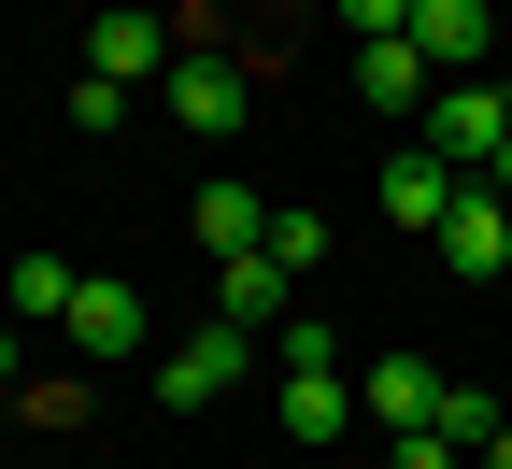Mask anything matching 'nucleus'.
<instances>
[{
	"label": "nucleus",
	"mask_w": 512,
	"mask_h": 469,
	"mask_svg": "<svg viewBox=\"0 0 512 469\" xmlns=\"http://www.w3.org/2000/svg\"><path fill=\"white\" fill-rule=\"evenodd\" d=\"M427 157H456L470 185H498V157H512V86H498V72H441V86H427Z\"/></svg>",
	"instance_id": "1"
},
{
	"label": "nucleus",
	"mask_w": 512,
	"mask_h": 469,
	"mask_svg": "<svg viewBox=\"0 0 512 469\" xmlns=\"http://www.w3.org/2000/svg\"><path fill=\"white\" fill-rule=\"evenodd\" d=\"M256 356H271V342H256V327H228V313H214L200 342H171V356H157V398H171V413H200V398H228V384H242Z\"/></svg>",
	"instance_id": "2"
},
{
	"label": "nucleus",
	"mask_w": 512,
	"mask_h": 469,
	"mask_svg": "<svg viewBox=\"0 0 512 469\" xmlns=\"http://www.w3.org/2000/svg\"><path fill=\"white\" fill-rule=\"evenodd\" d=\"M470 199V171L456 157H427V143H399L384 157V228H413V242H441V214Z\"/></svg>",
	"instance_id": "3"
},
{
	"label": "nucleus",
	"mask_w": 512,
	"mask_h": 469,
	"mask_svg": "<svg viewBox=\"0 0 512 469\" xmlns=\"http://www.w3.org/2000/svg\"><path fill=\"white\" fill-rule=\"evenodd\" d=\"M57 342H72V356H143V285L86 271V285H72V313H57Z\"/></svg>",
	"instance_id": "4"
},
{
	"label": "nucleus",
	"mask_w": 512,
	"mask_h": 469,
	"mask_svg": "<svg viewBox=\"0 0 512 469\" xmlns=\"http://www.w3.org/2000/svg\"><path fill=\"white\" fill-rule=\"evenodd\" d=\"M441 271H456V285H498L512 271V199L498 185H470L456 214H441Z\"/></svg>",
	"instance_id": "5"
},
{
	"label": "nucleus",
	"mask_w": 512,
	"mask_h": 469,
	"mask_svg": "<svg viewBox=\"0 0 512 469\" xmlns=\"http://www.w3.org/2000/svg\"><path fill=\"white\" fill-rule=\"evenodd\" d=\"M413 57L427 72H484L498 57V0H413Z\"/></svg>",
	"instance_id": "6"
},
{
	"label": "nucleus",
	"mask_w": 512,
	"mask_h": 469,
	"mask_svg": "<svg viewBox=\"0 0 512 469\" xmlns=\"http://www.w3.org/2000/svg\"><path fill=\"white\" fill-rule=\"evenodd\" d=\"M171 114H185V128H242V114H256V86H242V57H214V43H185V57H171Z\"/></svg>",
	"instance_id": "7"
},
{
	"label": "nucleus",
	"mask_w": 512,
	"mask_h": 469,
	"mask_svg": "<svg viewBox=\"0 0 512 469\" xmlns=\"http://www.w3.org/2000/svg\"><path fill=\"white\" fill-rule=\"evenodd\" d=\"M214 285H228V327H256V342H285V327H299V313H285L299 271H285L271 242H256V256H214Z\"/></svg>",
	"instance_id": "8"
},
{
	"label": "nucleus",
	"mask_w": 512,
	"mask_h": 469,
	"mask_svg": "<svg viewBox=\"0 0 512 469\" xmlns=\"http://www.w3.org/2000/svg\"><path fill=\"white\" fill-rule=\"evenodd\" d=\"M356 413H370V427H399V441H413V427L441 413V370H427V356H370V370H356Z\"/></svg>",
	"instance_id": "9"
},
{
	"label": "nucleus",
	"mask_w": 512,
	"mask_h": 469,
	"mask_svg": "<svg viewBox=\"0 0 512 469\" xmlns=\"http://www.w3.org/2000/svg\"><path fill=\"white\" fill-rule=\"evenodd\" d=\"M427 86H441V72L413 57V29H399V43H356V100H370V114H427Z\"/></svg>",
	"instance_id": "10"
},
{
	"label": "nucleus",
	"mask_w": 512,
	"mask_h": 469,
	"mask_svg": "<svg viewBox=\"0 0 512 469\" xmlns=\"http://www.w3.org/2000/svg\"><path fill=\"white\" fill-rule=\"evenodd\" d=\"M157 57H171V15H100L86 29V72H114V86H143Z\"/></svg>",
	"instance_id": "11"
},
{
	"label": "nucleus",
	"mask_w": 512,
	"mask_h": 469,
	"mask_svg": "<svg viewBox=\"0 0 512 469\" xmlns=\"http://www.w3.org/2000/svg\"><path fill=\"white\" fill-rule=\"evenodd\" d=\"M256 242H271V199H256V185H200V256H256Z\"/></svg>",
	"instance_id": "12"
},
{
	"label": "nucleus",
	"mask_w": 512,
	"mask_h": 469,
	"mask_svg": "<svg viewBox=\"0 0 512 469\" xmlns=\"http://www.w3.org/2000/svg\"><path fill=\"white\" fill-rule=\"evenodd\" d=\"M72 285H86V271H57V256H15V285H0V327H57V313H72Z\"/></svg>",
	"instance_id": "13"
},
{
	"label": "nucleus",
	"mask_w": 512,
	"mask_h": 469,
	"mask_svg": "<svg viewBox=\"0 0 512 469\" xmlns=\"http://www.w3.org/2000/svg\"><path fill=\"white\" fill-rule=\"evenodd\" d=\"M427 427H441V441H470V455H484V441H498L512 413H498V398H484V384H441V413H427Z\"/></svg>",
	"instance_id": "14"
},
{
	"label": "nucleus",
	"mask_w": 512,
	"mask_h": 469,
	"mask_svg": "<svg viewBox=\"0 0 512 469\" xmlns=\"http://www.w3.org/2000/svg\"><path fill=\"white\" fill-rule=\"evenodd\" d=\"M342 29H356V43H399V29H413V0H342Z\"/></svg>",
	"instance_id": "15"
},
{
	"label": "nucleus",
	"mask_w": 512,
	"mask_h": 469,
	"mask_svg": "<svg viewBox=\"0 0 512 469\" xmlns=\"http://www.w3.org/2000/svg\"><path fill=\"white\" fill-rule=\"evenodd\" d=\"M399 469H484V455H470V441H441V427H413V441H399Z\"/></svg>",
	"instance_id": "16"
},
{
	"label": "nucleus",
	"mask_w": 512,
	"mask_h": 469,
	"mask_svg": "<svg viewBox=\"0 0 512 469\" xmlns=\"http://www.w3.org/2000/svg\"><path fill=\"white\" fill-rule=\"evenodd\" d=\"M29 384V327H0V398H15Z\"/></svg>",
	"instance_id": "17"
},
{
	"label": "nucleus",
	"mask_w": 512,
	"mask_h": 469,
	"mask_svg": "<svg viewBox=\"0 0 512 469\" xmlns=\"http://www.w3.org/2000/svg\"><path fill=\"white\" fill-rule=\"evenodd\" d=\"M484 469H512V427H498V441H484Z\"/></svg>",
	"instance_id": "18"
},
{
	"label": "nucleus",
	"mask_w": 512,
	"mask_h": 469,
	"mask_svg": "<svg viewBox=\"0 0 512 469\" xmlns=\"http://www.w3.org/2000/svg\"><path fill=\"white\" fill-rule=\"evenodd\" d=\"M498 199H512V157H498Z\"/></svg>",
	"instance_id": "19"
}]
</instances>
